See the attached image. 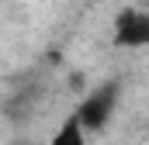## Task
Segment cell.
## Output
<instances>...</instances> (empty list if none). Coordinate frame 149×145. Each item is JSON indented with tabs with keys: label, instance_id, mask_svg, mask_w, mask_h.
Returning a JSON list of instances; mask_svg holds the SVG:
<instances>
[{
	"label": "cell",
	"instance_id": "1",
	"mask_svg": "<svg viewBox=\"0 0 149 145\" xmlns=\"http://www.w3.org/2000/svg\"><path fill=\"white\" fill-rule=\"evenodd\" d=\"M118 100H121V83L118 79H108V83H101V86H94L80 104H76V121L87 128V131H104L108 128V121L114 117V110H118Z\"/></svg>",
	"mask_w": 149,
	"mask_h": 145
},
{
	"label": "cell",
	"instance_id": "2",
	"mask_svg": "<svg viewBox=\"0 0 149 145\" xmlns=\"http://www.w3.org/2000/svg\"><path fill=\"white\" fill-rule=\"evenodd\" d=\"M111 41L118 48H149V10L121 7L111 21Z\"/></svg>",
	"mask_w": 149,
	"mask_h": 145
},
{
	"label": "cell",
	"instance_id": "3",
	"mask_svg": "<svg viewBox=\"0 0 149 145\" xmlns=\"http://www.w3.org/2000/svg\"><path fill=\"white\" fill-rule=\"evenodd\" d=\"M45 145H90V142H87V128L76 121V114H70V117L56 128V135H52Z\"/></svg>",
	"mask_w": 149,
	"mask_h": 145
}]
</instances>
